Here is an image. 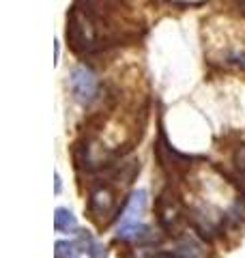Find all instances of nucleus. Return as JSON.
<instances>
[{"instance_id": "9d476101", "label": "nucleus", "mask_w": 245, "mask_h": 258, "mask_svg": "<svg viewBox=\"0 0 245 258\" xmlns=\"http://www.w3.org/2000/svg\"><path fill=\"white\" fill-rule=\"evenodd\" d=\"M80 252L82 249L78 243H71V241H56L54 245V258H82Z\"/></svg>"}, {"instance_id": "20e7f679", "label": "nucleus", "mask_w": 245, "mask_h": 258, "mask_svg": "<svg viewBox=\"0 0 245 258\" xmlns=\"http://www.w3.org/2000/svg\"><path fill=\"white\" fill-rule=\"evenodd\" d=\"M157 157L161 161L163 168H168V170L172 172H178V170H187V168L192 166V157L187 155H181V153H176L170 144L166 142V134H159V142H157Z\"/></svg>"}, {"instance_id": "1a4fd4ad", "label": "nucleus", "mask_w": 245, "mask_h": 258, "mask_svg": "<svg viewBox=\"0 0 245 258\" xmlns=\"http://www.w3.org/2000/svg\"><path fill=\"white\" fill-rule=\"evenodd\" d=\"M144 258H196V249H190V245H181L174 252H168V249H157V252L146 254Z\"/></svg>"}, {"instance_id": "6e6552de", "label": "nucleus", "mask_w": 245, "mask_h": 258, "mask_svg": "<svg viewBox=\"0 0 245 258\" xmlns=\"http://www.w3.org/2000/svg\"><path fill=\"white\" fill-rule=\"evenodd\" d=\"M54 228L56 232H73L78 228V220L69 209H56L54 211Z\"/></svg>"}, {"instance_id": "f8f14e48", "label": "nucleus", "mask_w": 245, "mask_h": 258, "mask_svg": "<svg viewBox=\"0 0 245 258\" xmlns=\"http://www.w3.org/2000/svg\"><path fill=\"white\" fill-rule=\"evenodd\" d=\"M58 191H60V176L56 174V194H58Z\"/></svg>"}, {"instance_id": "7ed1b4c3", "label": "nucleus", "mask_w": 245, "mask_h": 258, "mask_svg": "<svg viewBox=\"0 0 245 258\" xmlns=\"http://www.w3.org/2000/svg\"><path fill=\"white\" fill-rule=\"evenodd\" d=\"M114 205H116V200H114V194L108 185L99 183L97 187H93L91 198H88V213H91L95 220L97 217H103V215H110L114 211Z\"/></svg>"}, {"instance_id": "423d86ee", "label": "nucleus", "mask_w": 245, "mask_h": 258, "mask_svg": "<svg viewBox=\"0 0 245 258\" xmlns=\"http://www.w3.org/2000/svg\"><path fill=\"white\" fill-rule=\"evenodd\" d=\"M157 215H159V224H163L166 228H172L181 217V207H178L176 196H170V194H161L157 200Z\"/></svg>"}, {"instance_id": "0eeeda50", "label": "nucleus", "mask_w": 245, "mask_h": 258, "mask_svg": "<svg viewBox=\"0 0 245 258\" xmlns=\"http://www.w3.org/2000/svg\"><path fill=\"white\" fill-rule=\"evenodd\" d=\"M78 247L82 252H86L88 258H108V252H105V247L101 243H97V241L91 237V232L86 230H80L78 232Z\"/></svg>"}, {"instance_id": "f257e3e1", "label": "nucleus", "mask_w": 245, "mask_h": 258, "mask_svg": "<svg viewBox=\"0 0 245 258\" xmlns=\"http://www.w3.org/2000/svg\"><path fill=\"white\" fill-rule=\"evenodd\" d=\"M67 43L73 52L86 54L97 45V28L93 18L80 7H73L67 15Z\"/></svg>"}, {"instance_id": "ddd939ff", "label": "nucleus", "mask_w": 245, "mask_h": 258, "mask_svg": "<svg viewBox=\"0 0 245 258\" xmlns=\"http://www.w3.org/2000/svg\"><path fill=\"white\" fill-rule=\"evenodd\" d=\"M236 5L241 7V11H245V0H236Z\"/></svg>"}, {"instance_id": "f03ea898", "label": "nucleus", "mask_w": 245, "mask_h": 258, "mask_svg": "<svg viewBox=\"0 0 245 258\" xmlns=\"http://www.w3.org/2000/svg\"><path fill=\"white\" fill-rule=\"evenodd\" d=\"M69 84H71V91H73V95H76L78 101L88 103V101L95 99V95H97V80H95L91 69H86V67L73 69V74L69 78Z\"/></svg>"}, {"instance_id": "39448f33", "label": "nucleus", "mask_w": 245, "mask_h": 258, "mask_svg": "<svg viewBox=\"0 0 245 258\" xmlns=\"http://www.w3.org/2000/svg\"><path fill=\"white\" fill-rule=\"evenodd\" d=\"M144 207H146V191L144 189H138L134 191L132 196L127 198L125 207L120 211V224L118 226H132V224H140L142 220V213H144Z\"/></svg>"}, {"instance_id": "9b49d317", "label": "nucleus", "mask_w": 245, "mask_h": 258, "mask_svg": "<svg viewBox=\"0 0 245 258\" xmlns=\"http://www.w3.org/2000/svg\"><path fill=\"white\" fill-rule=\"evenodd\" d=\"M232 161H234V168H236V170H239V172L245 176V144H241V147L234 151Z\"/></svg>"}]
</instances>
